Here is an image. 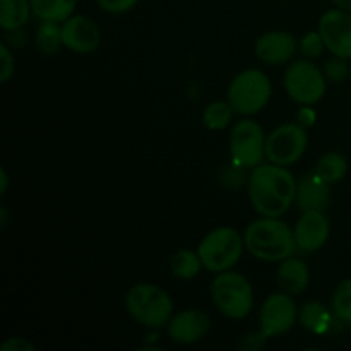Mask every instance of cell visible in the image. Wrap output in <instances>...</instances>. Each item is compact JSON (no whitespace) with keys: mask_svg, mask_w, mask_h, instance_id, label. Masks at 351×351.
I'll return each instance as SVG.
<instances>
[{"mask_svg":"<svg viewBox=\"0 0 351 351\" xmlns=\"http://www.w3.org/2000/svg\"><path fill=\"white\" fill-rule=\"evenodd\" d=\"M297 180L288 167L266 161L252 168L247 177L250 204L259 216L283 218L297 195Z\"/></svg>","mask_w":351,"mask_h":351,"instance_id":"6da1fadb","label":"cell"},{"mask_svg":"<svg viewBox=\"0 0 351 351\" xmlns=\"http://www.w3.org/2000/svg\"><path fill=\"white\" fill-rule=\"evenodd\" d=\"M243 242L247 252L263 263H281L297 252L293 226L273 216H259L249 223L243 232Z\"/></svg>","mask_w":351,"mask_h":351,"instance_id":"7a4b0ae2","label":"cell"},{"mask_svg":"<svg viewBox=\"0 0 351 351\" xmlns=\"http://www.w3.org/2000/svg\"><path fill=\"white\" fill-rule=\"evenodd\" d=\"M125 311L134 322L147 331H161L175 314V305L165 288L141 281L132 285L127 291Z\"/></svg>","mask_w":351,"mask_h":351,"instance_id":"3957f363","label":"cell"},{"mask_svg":"<svg viewBox=\"0 0 351 351\" xmlns=\"http://www.w3.org/2000/svg\"><path fill=\"white\" fill-rule=\"evenodd\" d=\"M211 300L216 311L232 321H242L254 311V288L249 278L228 269L216 274L211 283Z\"/></svg>","mask_w":351,"mask_h":351,"instance_id":"277c9868","label":"cell"},{"mask_svg":"<svg viewBox=\"0 0 351 351\" xmlns=\"http://www.w3.org/2000/svg\"><path fill=\"white\" fill-rule=\"evenodd\" d=\"M273 96V82L261 69H245L230 81L226 99L233 112L242 117H252L263 112Z\"/></svg>","mask_w":351,"mask_h":351,"instance_id":"5b68a950","label":"cell"},{"mask_svg":"<svg viewBox=\"0 0 351 351\" xmlns=\"http://www.w3.org/2000/svg\"><path fill=\"white\" fill-rule=\"evenodd\" d=\"M245 242L243 235L233 226H218L206 233L197 245L204 269L209 273H223L233 269L242 259Z\"/></svg>","mask_w":351,"mask_h":351,"instance_id":"8992f818","label":"cell"},{"mask_svg":"<svg viewBox=\"0 0 351 351\" xmlns=\"http://www.w3.org/2000/svg\"><path fill=\"white\" fill-rule=\"evenodd\" d=\"M324 71L308 58H298L288 64L283 75L285 93L297 105H317L328 91Z\"/></svg>","mask_w":351,"mask_h":351,"instance_id":"52a82bcc","label":"cell"},{"mask_svg":"<svg viewBox=\"0 0 351 351\" xmlns=\"http://www.w3.org/2000/svg\"><path fill=\"white\" fill-rule=\"evenodd\" d=\"M266 134L256 119L243 117L230 127L228 149L235 167L252 170L266 160Z\"/></svg>","mask_w":351,"mask_h":351,"instance_id":"ba28073f","label":"cell"},{"mask_svg":"<svg viewBox=\"0 0 351 351\" xmlns=\"http://www.w3.org/2000/svg\"><path fill=\"white\" fill-rule=\"evenodd\" d=\"M308 147V134L298 122H287L271 130L266 137V161L281 167L298 163Z\"/></svg>","mask_w":351,"mask_h":351,"instance_id":"9c48e42d","label":"cell"},{"mask_svg":"<svg viewBox=\"0 0 351 351\" xmlns=\"http://www.w3.org/2000/svg\"><path fill=\"white\" fill-rule=\"evenodd\" d=\"M298 305L295 297L278 291L264 298L259 311V335L263 338H276L287 335L298 324Z\"/></svg>","mask_w":351,"mask_h":351,"instance_id":"30bf717a","label":"cell"},{"mask_svg":"<svg viewBox=\"0 0 351 351\" xmlns=\"http://www.w3.org/2000/svg\"><path fill=\"white\" fill-rule=\"evenodd\" d=\"M319 33L326 43V50L336 57L351 60V12L345 9H329L319 17Z\"/></svg>","mask_w":351,"mask_h":351,"instance_id":"8fae6325","label":"cell"},{"mask_svg":"<svg viewBox=\"0 0 351 351\" xmlns=\"http://www.w3.org/2000/svg\"><path fill=\"white\" fill-rule=\"evenodd\" d=\"M62 43L72 53H95L101 45V29L89 16L72 14L62 23Z\"/></svg>","mask_w":351,"mask_h":351,"instance_id":"7c38bea8","label":"cell"},{"mask_svg":"<svg viewBox=\"0 0 351 351\" xmlns=\"http://www.w3.org/2000/svg\"><path fill=\"white\" fill-rule=\"evenodd\" d=\"M297 252L314 254L321 250L331 237V221L326 211H305L293 226Z\"/></svg>","mask_w":351,"mask_h":351,"instance_id":"4fadbf2b","label":"cell"},{"mask_svg":"<svg viewBox=\"0 0 351 351\" xmlns=\"http://www.w3.org/2000/svg\"><path fill=\"white\" fill-rule=\"evenodd\" d=\"M211 319L201 308H184L171 315L167 324V335L171 343L182 346L195 345L208 336Z\"/></svg>","mask_w":351,"mask_h":351,"instance_id":"5bb4252c","label":"cell"},{"mask_svg":"<svg viewBox=\"0 0 351 351\" xmlns=\"http://www.w3.org/2000/svg\"><path fill=\"white\" fill-rule=\"evenodd\" d=\"M298 51V40L293 33L283 29L266 31L254 43V53L266 65L290 64Z\"/></svg>","mask_w":351,"mask_h":351,"instance_id":"9a60e30c","label":"cell"},{"mask_svg":"<svg viewBox=\"0 0 351 351\" xmlns=\"http://www.w3.org/2000/svg\"><path fill=\"white\" fill-rule=\"evenodd\" d=\"M331 204V185L322 180L314 170L297 180L295 206L298 211H326Z\"/></svg>","mask_w":351,"mask_h":351,"instance_id":"2e32d148","label":"cell"},{"mask_svg":"<svg viewBox=\"0 0 351 351\" xmlns=\"http://www.w3.org/2000/svg\"><path fill=\"white\" fill-rule=\"evenodd\" d=\"M308 283H311V269L304 259L290 256L278 263L276 285L280 291L298 297L307 291Z\"/></svg>","mask_w":351,"mask_h":351,"instance_id":"e0dca14e","label":"cell"},{"mask_svg":"<svg viewBox=\"0 0 351 351\" xmlns=\"http://www.w3.org/2000/svg\"><path fill=\"white\" fill-rule=\"evenodd\" d=\"M332 314L322 302L308 300L298 311V324L311 335L322 336L331 328Z\"/></svg>","mask_w":351,"mask_h":351,"instance_id":"ac0fdd59","label":"cell"},{"mask_svg":"<svg viewBox=\"0 0 351 351\" xmlns=\"http://www.w3.org/2000/svg\"><path fill=\"white\" fill-rule=\"evenodd\" d=\"M33 16L31 0H0V27L7 33L21 31Z\"/></svg>","mask_w":351,"mask_h":351,"instance_id":"d6986e66","label":"cell"},{"mask_svg":"<svg viewBox=\"0 0 351 351\" xmlns=\"http://www.w3.org/2000/svg\"><path fill=\"white\" fill-rule=\"evenodd\" d=\"M170 273L171 276L182 281H191L201 274L204 269L201 256H199L197 249H178L170 256Z\"/></svg>","mask_w":351,"mask_h":351,"instance_id":"ffe728a7","label":"cell"},{"mask_svg":"<svg viewBox=\"0 0 351 351\" xmlns=\"http://www.w3.org/2000/svg\"><path fill=\"white\" fill-rule=\"evenodd\" d=\"M33 16L38 21H57L64 23L74 14L77 0H31Z\"/></svg>","mask_w":351,"mask_h":351,"instance_id":"44dd1931","label":"cell"},{"mask_svg":"<svg viewBox=\"0 0 351 351\" xmlns=\"http://www.w3.org/2000/svg\"><path fill=\"white\" fill-rule=\"evenodd\" d=\"M314 171L329 185L338 184L348 173V160L345 154L338 153V151H328L319 158Z\"/></svg>","mask_w":351,"mask_h":351,"instance_id":"7402d4cb","label":"cell"},{"mask_svg":"<svg viewBox=\"0 0 351 351\" xmlns=\"http://www.w3.org/2000/svg\"><path fill=\"white\" fill-rule=\"evenodd\" d=\"M34 47L41 55H55L64 47L62 43V23L57 21H40L34 31Z\"/></svg>","mask_w":351,"mask_h":351,"instance_id":"603a6c76","label":"cell"},{"mask_svg":"<svg viewBox=\"0 0 351 351\" xmlns=\"http://www.w3.org/2000/svg\"><path fill=\"white\" fill-rule=\"evenodd\" d=\"M233 115H237V113L233 112L228 99H215L202 112V125L213 132L226 130L228 127H232Z\"/></svg>","mask_w":351,"mask_h":351,"instance_id":"cb8c5ba5","label":"cell"},{"mask_svg":"<svg viewBox=\"0 0 351 351\" xmlns=\"http://www.w3.org/2000/svg\"><path fill=\"white\" fill-rule=\"evenodd\" d=\"M332 312L343 322L351 324V278H346L332 293Z\"/></svg>","mask_w":351,"mask_h":351,"instance_id":"d4e9b609","label":"cell"},{"mask_svg":"<svg viewBox=\"0 0 351 351\" xmlns=\"http://www.w3.org/2000/svg\"><path fill=\"white\" fill-rule=\"evenodd\" d=\"M326 50V43L322 40V34L319 33V29L307 31L304 36L298 40V51L302 53V57L308 58V60H315V58L321 57Z\"/></svg>","mask_w":351,"mask_h":351,"instance_id":"484cf974","label":"cell"},{"mask_svg":"<svg viewBox=\"0 0 351 351\" xmlns=\"http://www.w3.org/2000/svg\"><path fill=\"white\" fill-rule=\"evenodd\" d=\"M322 71H324L326 79H328L329 82H336V84H338V82H345L351 75V64L348 58H341L332 55V58H329L324 64Z\"/></svg>","mask_w":351,"mask_h":351,"instance_id":"4316f807","label":"cell"},{"mask_svg":"<svg viewBox=\"0 0 351 351\" xmlns=\"http://www.w3.org/2000/svg\"><path fill=\"white\" fill-rule=\"evenodd\" d=\"M0 82L5 84L12 79L16 72V58H14L12 48L7 47L5 43H0Z\"/></svg>","mask_w":351,"mask_h":351,"instance_id":"83f0119b","label":"cell"},{"mask_svg":"<svg viewBox=\"0 0 351 351\" xmlns=\"http://www.w3.org/2000/svg\"><path fill=\"white\" fill-rule=\"evenodd\" d=\"M139 3V0H96V5L106 14L120 16V14L130 12Z\"/></svg>","mask_w":351,"mask_h":351,"instance_id":"f1b7e54d","label":"cell"},{"mask_svg":"<svg viewBox=\"0 0 351 351\" xmlns=\"http://www.w3.org/2000/svg\"><path fill=\"white\" fill-rule=\"evenodd\" d=\"M2 351H36V346L23 336H10L0 345Z\"/></svg>","mask_w":351,"mask_h":351,"instance_id":"f546056e","label":"cell"},{"mask_svg":"<svg viewBox=\"0 0 351 351\" xmlns=\"http://www.w3.org/2000/svg\"><path fill=\"white\" fill-rule=\"evenodd\" d=\"M297 122L305 129L314 127L317 122V110L314 108V105H300L297 112Z\"/></svg>","mask_w":351,"mask_h":351,"instance_id":"4dcf8cb0","label":"cell"},{"mask_svg":"<svg viewBox=\"0 0 351 351\" xmlns=\"http://www.w3.org/2000/svg\"><path fill=\"white\" fill-rule=\"evenodd\" d=\"M7 191H9V175L5 168H0V195L5 197Z\"/></svg>","mask_w":351,"mask_h":351,"instance_id":"1f68e13d","label":"cell"},{"mask_svg":"<svg viewBox=\"0 0 351 351\" xmlns=\"http://www.w3.org/2000/svg\"><path fill=\"white\" fill-rule=\"evenodd\" d=\"M331 2L335 3L336 7H339V9L350 10L351 12V0H331Z\"/></svg>","mask_w":351,"mask_h":351,"instance_id":"d6a6232c","label":"cell"},{"mask_svg":"<svg viewBox=\"0 0 351 351\" xmlns=\"http://www.w3.org/2000/svg\"><path fill=\"white\" fill-rule=\"evenodd\" d=\"M5 221H7V209L2 208V226H5Z\"/></svg>","mask_w":351,"mask_h":351,"instance_id":"836d02e7","label":"cell"}]
</instances>
